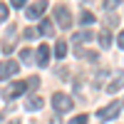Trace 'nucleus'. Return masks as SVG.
I'll return each mask as SVG.
<instances>
[{"label": "nucleus", "instance_id": "1", "mask_svg": "<svg viewBox=\"0 0 124 124\" xmlns=\"http://www.w3.org/2000/svg\"><path fill=\"white\" fill-rule=\"evenodd\" d=\"M52 107H55L57 114H65V112H72L75 99H72L70 94H65V92H55L52 94Z\"/></svg>", "mask_w": 124, "mask_h": 124}, {"label": "nucleus", "instance_id": "2", "mask_svg": "<svg viewBox=\"0 0 124 124\" xmlns=\"http://www.w3.org/2000/svg\"><path fill=\"white\" fill-rule=\"evenodd\" d=\"M52 15H55L57 25H60L62 30H70V27H72V13H70L65 5H55V8H52Z\"/></svg>", "mask_w": 124, "mask_h": 124}, {"label": "nucleus", "instance_id": "3", "mask_svg": "<svg viewBox=\"0 0 124 124\" xmlns=\"http://www.w3.org/2000/svg\"><path fill=\"white\" fill-rule=\"evenodd\" d=\"M119 112H122V102H109L107 107H102V109L97 112V117L104 119V122H112L114 117H119Z\"/></svg>", "mask_w": 124, "mask_h": 124}, {"label": "nucleus", "instance_id": "4", "mask_svg": "<svg viewBox=\"0 0 124 124\" xmlns=\"http://www.w3.org/2000/svg\"><path fill=\"white\" fill-rule=\"evenodd\" d=\"M17 72H20V62H15V60L0 62V79H10V77H15Z\"/></svg>", "mask_w": 124, "mask_h": 124}, {"label": "nucleus", "instance_id": "5", "mask_svg": "<svg viewBox=\"0 0 124 124\" xmlns=\"http://www.w3.org/2000/svg\"><path fill=\"white\" fill-rule=\"evenodd\" d=\"M45 10H47V3H32V5L25 8V17L27 20H42Z\"/></svg>", "mask_w": 124, "mask_h": 124}, {"label": "nucleus", "instance_id": "6", "mask_svg": "<svg viewBox=\"0 0 124 124\" xmlns=\"http://www.w3.org/2000/svg\"><path fill=\"white\" fill-rule=\"evenodd\" d=\"M25 92H27V82H13L8 89H3V97L5 99H15L20 94H25Z\"/></svg>", "mask_w": 124, "mask_h": 124}, {"label": "nucleus", "instance_id": "7", "mask_svg": "<svg viewBox=\"0 0 124 124\" xmlns=\"http://www.w3.org/2000/svg\"><path fill=\"white\" fill-rule=\"evenodd\" d=\"M35 62L40 67H47L50 65V47H47V42H42L37 50H35Z\"/></svg>", "mask_w": 124, "mask_h": 124}, {"label": "nucleus", "instance_id": "8", "mask_svg": "<svg viewBox=\"0 0 124 124\" xmlns=\"http://www.w3.org/2000/svg\"><path fill=\"white\" fill-rule=\"evenodd\" d=\"M124 87V70H117L114 75H112V82L107 85V92L109 94H114V92H119Z\"/></svg>", "mask_w": 124, "mask_h": 124}, {"label": "nucleus", "instance_id": "9", "mask_svg": "<svg viewBox=\"0 0 124 124\" xmlns=\"http://www.w3.org/2000/svg\"><path fill=\"white\" fill-rule=\"evenodd\" d=\"M37 35H45V37H52V35H55V27H52V23H50L47 17L40 20V25H37Z\"/></svg>", "mask_w": 124, "mask_h": 124}, {"label": "nucleus", "instance_id": "10", "mask_svg": "<svg viewBox=\"0 0 124 124\" xmlns=\"http://www.w3.org/2000/svg\"><path fill=\"white\" fill-rule=\"evenodd\" d=\"M42 107H45L42 97H27L25 99V109L27 112H37V109H42Z\"/></svg>", "mask_w": 124, "mask_h": 124}, {"label": "nucleus", "instance_id": "11", "mask_svg": "<svg viewBox=\"0 0 124 124\" xmlns=\"http://www.w3.org/2000/svg\"><path fill=\"white\" fill-rule=\"evenodd\" d=\"M92 37H94V35H92L89 30H79V32H75V35H72V42H89Z\"/></svg>", "mask_w": 124, "mask_h": 124}, {"label": "nucleus", "instance_id": "12", "mask_svg": "<svg viewBox=\"0 0 124 124\" xmlns=\"http://www.w3.org/2000/svg\"><path fill=\"white\" fill-rule=\"evenodd\" d=\"M92 23H94V15H92L89 10H82V15H79V25H82V30L89 27Z\"/></svg>", "mask_w": 124, "mask_h": 124}, {"label": "nucleus", "instance_id": "13", "mask_svg": "<svg viewBox=\"0 0 124 124\" xmlns=\"http://www.w3.org/2000/svg\"><path fill=\"white\" fill-rule=\"evenodd\" d=\"M65 55H67V42H65V40H60V42L55 45V57H57V60H65Z\"/></svg>", "mask_w": 124, "mask_h": 124}, {"label": "nucleus", "instance_id": "14", "mask_svg": "<svg viewBox=\"0 0 124 124\" xmlns=\"http://www.w3.org/2000/svg\"><path fill=\"white\" fill-rule=\"evenodd\" d=\"M99 45L104 47V50L112 45V32H109V30H102V32H99Z\"/></svg>", "mask_w": 124, "mask_h": 124}, {"label": "nucleus", "instance_id": "15", "mask_svg": "<svg viewBox=\"0 0 124 124\" xmlns=\"http://www.w3.org/2000/svg\"><path fill=\"white\" fill-rule=\"evenodd\" d=\"M77 57H87V60H92V62L99 60V55H97V52H89V50H77Z\"/></svg>", "mask_w": 124, "mask_h": 124}, {"label": "nucleus", "instance_id": "16", "mask_svg": "<svg viewBox=\"0 0 124 124\" xmlns=\"http://www.w3.org/2000/svg\"><path fill=\"white\" fill-rule=\"evenodd\" d=\"M87 122H89V117H87V114H77V117H72L67 124H87Z\"/></svg>", "mask_w": 124, "mask_h": 124}, {"label": "nucleus", "instance_id": "17", "mask_svg": "<svg viewBox=\"0 0 124 124\" xmlns=\"http://www.w3.org/2000/svg\"><path fill=\"white\" fill-rule=\"evenodd\" d=\"M8 15H10V8H8L5 3H0V25H3L5 20H8Z\"/></svg>", "mask_w": 124, "mask_h": 124}, {"label": "nucleus", "instance_id": "18", "mask_svg": "<svg viewBox=\"0 0 124 124\" xmlns=\"http://www.w3.org/2000/svg\"><path fill=\"white\" fill-rule=\"evenodd\" d=\"M37 87H40V77H30L27 79V92H35Z\"/></svg>", "mask_w": 124, "mask_h": 124}, {"label": "nucleus", "instance_id": "19", "mask_svg": "<svg viewBox=\"0 0 124 124\" xmlns=\"http://www.w3.org/2000/svg\"><path fill=\"white\" fill-rule=\"evenodd\" d=\"M30 57H32V50H30V47H23V50H20V60H23V62H27Z\"/></svg>", "mask_w": 124, "mask_h": 124}, {"label": "nucleus", "instance_id": "20", "mask_svg": "<svg viewBox=\"0 0 124 124\" xmlns=\"http://www.w3.org/2000/svg\"><path fill=\"white\" fill-rule=\"evenodd\" d=\"M25 37H27V40H35V37H37V30H35V27H27V30H25Z\"/></svg>", "mask_w": 124, "mask_h": 124}, {"label": "nucleus", "instance_id": "21", "mask_svg": "<svg viewBox=\"0 0 124 124\" xmlns=\"http://www.w3.org/2000/svg\"><path fill=\"white\" fill-rule=\"evenodd\" d=\"M10 5H13V8H17V10H20V8H25V0H10Z\"/></svg>", "mask_w": 124, "mask_h": 124}, {"label": "nucleus", "instance_id": "22", "mask_svg": "<svg viewBox=\"0 0 124 124\" xmlns=\"http://www.w3.org/2000/svg\"><path fill=\"white\" fill-rule=\"evenodd\" d=\"M117 5H119V0H109V3H107V5H104V8H107V10H114V8H117Z\"/></svg>", "mask_w": 124, "mask_h": 124}, {"label": "nucleus", "instance_id": "23", "mask_svg": "<svg viewBox=\"0 0 124 124\" xmlns=\"http://www.w3.org/2000/svg\"><path fill=\"white\" fill-rule=\"evenodd\" d=\"M117 45L124 50V30H122V32H119V37H117Z\"/></svg>", "mask_w": 124, "mask_h": 124}, {"label": "nucleus", "instance_id": "24", "mask_svg": "<svg viewBox=\"0 0 124 124\" xmlns=\"http://www.w3.org/2000/svg\"><path fill=\"white\" fill-rule=\"evenodd\" d=\"M13 50H15L13 45H3V52H5V55H10V52H13Z\"/></svg>", "mask_w": 124, "mask_h": 124}, {"label": "nucleus", "instance_id": "25", "mask_svg": "<svg viewBox=\"0 0 124 124\" xmlns=\"http://www.w3.org/2000/svg\"><path fill=\"white\" fill-rule=\"evenodd\" d=\"M50 124H62V122H60V117H57V114H55V117H52V119H50Z\"/></svg>", "mask_w": 124, "mask_h": 124}]
</instances>
